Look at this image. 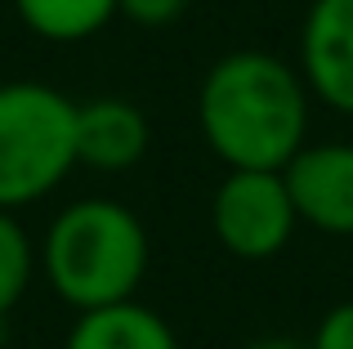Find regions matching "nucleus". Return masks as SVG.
Wrapping results in <instances>:
<instances>
[{"label":"nucleus","instance_id":"obj_4","mask_svg":"<svg viewBox=\"0 0 353 349\" xmlns=\"http://www.w3.org/2000/svg\"><path fill=\"white\" fill-rule=\"evenodd\" d=\"M210 224L228 255L273 260L277 251H286L300 215L282 170H228L210 201Z\"/></svg>","mask_w":353,"mask_h":349},{"label":"nucleus","instance_id":"obj_6","mask_svg":"<svg viewBox=\"0 0 353 349\" xmlns=\"http://www.w3.org/2000/svg\"><path fill=\"white\" fill-rule=\"evenodd\" d=\"M300 77L322 103L353 117V0H313L300 27Z\"/></svg>","mask_w":353,"mask_h":349},{"label":"nucleus","instance_id":"obj_5","mask_svg":"<svg viewBox=\"0 0 353 349\" xmlns=\"http://www.w3.org/2000/svg\"><path fill=\"white\" fill-rule=\"evenodd\" d=\"M282 179L300 224L331 237H353V143H304Z\"/></svg>","mask_w":353,"mask_h":349},{"label":"nucleus","instance_id":"obj_8","mask_svg":"<svg viewBox=\"0 0 353 349\" xmlns=\"http://www.w3.org/2000/svg\"><path fill=\"white\" fill-rule=\"evenodd\" d=\"M63 349H179V336L170 332V323L157 309L125 300L112 309L81 314Z\"/></svg>","mask_w":353,"mask_h":349},{"label":"nucleus","instance_id":"obj_1","mask_svg":"<svg viewBox=\"0 0 353 349\" xmlns=\"http://www.w3.org/2000/svg\"><path fill=\"white\" fill-rule=\"evenodd\" d=\"M197 121L228 170H286L309 134V86L291 63L237 50L206 72Z\"/></svg>","mask_w":353,"mask_h":349},{"label":"nucleus","instance_id":"obj_10","mask_svg":"<svg viewBox=\"0 0 353 349\" xmlns=\"http://www.w3.org/2000/svg\"><path fill=\"white\" fill-rule=\"evenodd\" d=\"M32 269H36L32 237L23 233V224L9 210H0V318H9V309L23 300Z\"/></svg>","mask_w":353,"mask_h":349},{"label":"nucleus","instance_id":"obj_11","mask_svg":"<svg viewBox=\"0 0 353 349\" xmlns=\"http://www.w3.org/2000/svg\"><path fill=\"white\" fill-rule=\"evenodd\" d=\"M309 349H353V300H340L322 314Z\"/></svg>","mask_w":353,"mask_h":349},{"label":"nucleus","instance_id":"obj_3","mask_svg":"<svg viewBox=\"0 0 353 349\" xmlns=\"http://www.w3.org/2000/svg\"><path fill=\"white\" fill-rule=\"evenodd\" d=\"M77 166V103L41 81L0 86V210L41 201Z\"/></svg>","mask_w":353,"mask_h":349},{"label":"nucleus","instance_id":"obj_13","mask_svg":"<svg viewBox=\"0 0 353 349\" xmlns=\"http://www.w3.org/2000/svg\"><path fill=\"white\" fill-rule=\"evenodd\" d=\"M250 349H309V345H300V341H286V336H273V341H259V345H250Z\"/></svg>","mask_w":353,"mask_h":349},{"label":"nucleus","instance_id":"obj_2","mask_svg":"<svg viewBox=\"0 0 353 349\" xmlns=\"http://www.w3.org/2000/svg\"><path fill=\"white\" fill-rule=\"evenodd\" d=\"M45 278L77 314L134 300L148 273V233L130 206L85 197L59 210L45 233Z\"/></svg>","mask_w":353,"mask_h":349},{"label":"nucleus","instance_id":"obj_12","mask_svg":"<svg viewBox=\"0 0 353 349\" xmlns=\"http://www.w3.org/2000/svg\"><path fill=\"white\" fill-rule=\"evenodd\" d=\"M188 9V0H117V14H125L139 27H165Z\"/></svg>","mask_w":353,"mask_h":349},{"label":"nucleus","instance_id":"obj_9","mask_svg":"<svg viewBox=\"0 0 353 349\" xmlns=\"http://www.w3.org/2000/svg\"><path fill=\"white\" fill-rule=\"evenodd\" d=\"M18 18L45 41H85L117 18V0H14Z\"/></svg>","mask_w":353,"mask_h":349},{"label":"nucleus","instance_id":"obj_7","mask_svg":"<svg viewBox=\"0 0 353 349\" xmlns=\"http://www.w3.org/2000/svg\"><path fill=\"white\" fill-rule=\"evenodd\" d=\"M148 152V117L125 99L77 108V161L94 170H130Z\"/></svg>","mask_w":353,"mask_h":349}]
</instances>
